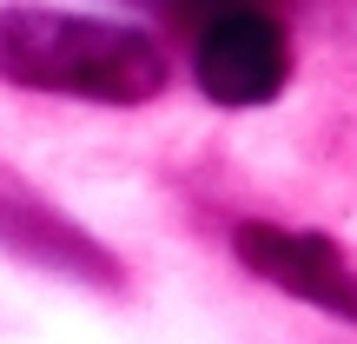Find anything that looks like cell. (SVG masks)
<instances>
[{"mask_svg":"<svg viewBox=\"0 0 357 344\" xmlns=\"http://www.w3.org/2000/svg\"><path fill=\"white\" fill-rule=\"evenodd\" d=\"M0 73L33 93L139 106L166 87V53L139 27L86 20L60 7H0Z\"/></svg>","mask_w":357,"mask_h":344,"instance_id":"6da1fadb","label":"cell"},{"mask_svg":"<svg viewBox=\"0 0 357 344\" xmlns=\"http://www.w3.org/2000/svg\"><path fill=\"white\" fill-rule=\"evenodd\" d=\"M192 73H199L205 100L218 106H265L278 100V87L291 80V40H284L278 13H225V20L199 27L192 47Z\"/></svg>","mask_w":357,"mask_h":344,"instance_id":"7a4b0ae2","label":"cell"},{"mask_svg":"<svg viewBox=\"0 0 357 344\" xmlns=\"http://www.w3.org/2000/svg\"><path fill=\"white\" fill-rule=\"evenodd\" d=\"M231 245H238V258L258 278H271L278 292H291V298H305V305L337 311V318L357 324V265L331 239H318V232H284V225H238Z\"/></svg>","mask_w":357,"mask_h":344,"instance_id":"3957f363","label":"cell"},{"mask_svg":"<svg viewBox=\"0 0 357 344\" xmlns=\"http://www.w3.org/2000/svg\"><path fill=\"white\" fill-rule=\"evenodd\" d=\"M252 7H265V13H278V0H172V13L199 33L205 20H225V13H252Z\"/></svg>","mask_w":357,"mask_h":344,"instance_id":"277c9868","label":"cell"}]
</instances>
